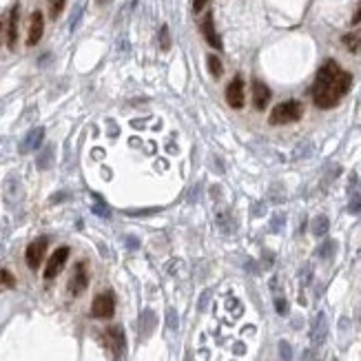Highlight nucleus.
I'll return each instance as SVG.
<instances>
[{"label":"nucleus","mask_w":361,"mask_h":361,"mask_svg":"<svg viewBox=\"0 0 361 361\" xmlns=\"http://www.w3.org/2000/svg\"><path fill=\"white\" fill-rule=\"evenodd\" d=\"M350 87H352L350 73L343 71L335 60H328L317 71V78H315V84L310 89V93H313V102L319 109H332L350 91Z\"/></svg>","instance_id":"1"},{"label":"nucleus","mask_w":361,"mask_h":361,"mask_svg":"<svg viewBox=\"0 0 361 361\" xmlns=\"http://www.w3.org/2000/svg\"><path fill=\"white\" fill-rule=\"evenodd\" d=\"M303 116V104L299 100H286L270 111V124H290Z\"/></svg>","instance_id":"2"},{"label":"nucleus","mask_w":361,"mask_h":361,"mask_svg":"<svg viewBox=\"0 0 361 361\" xmlns=\"http://www.w3.org/2000/svg\"><path fill=\"white\" fill-rule=\"evenodd\" d=\"M113 313H116V297H113L111 290L100 293L96 299H93V303H91V315H93V317L111 319V317H113Z\"/></svg>","instance_id":"3"},{"label":"nucleus","mask_w":361,"mask_h":361,"mask_svg":"<svg viewBox=\"0 0 361 361\" xmlns=\"http://www.w3.org/2000/svg\"><path fill=\"white\" fill-rule=\"evenodd\" d=\"M47 244H49L47 237H38V240H34L29 246H27L24 260H27V266H29L31 270L40 268V264H42V260H44V253H47Z\"/></svg>","instance_id":"4"},{"label":"nucleus","mask_w":361,"mask_h":361,"mask_svg":"<svg viewBox=\"0 0 361 361\" xmlns=\"http://www.w3.org/2000/svg\"><path fill=\"white\" fill-rule=\"evenodd\" d=\"M69 260V246H60L58 251H53V255L47 260V266H44V280H53L58 277L60 270L64 268Z\"/></svg>","instance_id":"5"},{"label":"nucleus","mask_w":361,"mask_h":361,"mask_svg":"<svg viewBox=\"0 0 361 361\" xmlns=\"http://www.w3.org/2000/svg\"><path fill=\"white\" fill-rule=\"evenodd\" d=\"M87 286H89L87 264H84V261H80V264H76L71 280H69V293H71L73 297H78V295L84 293V288H87Z\"/></svg>","instance_id":"6"},{"label":"nucleus","mask_w":361,"mask_h":361,"mask_svg":"<svg viewBox=\"0 0 361 361\" xmlns=\"http://www.w3.org/2000/svg\"><path fill=\"white\" fill-rule=\"evenodd\" d=\"M328 337V319L326 313H317L313 319V326H310V341L313 346H321Z\"/></svg>","instance_id":"7"},{"label":"nucleus","mask_w":361,"mask_h":361,"mask_svg":"<svg viewBox=\"0 0 361 361\" xmlns=\"http://www.w3.org/2000/svg\"><path fill=\"white\" fill-rule=\"evenodd\" d=\"M226 102L233 109H241L244 106V80L240 76L233 78L231 84L226 87Z\"/></svg>","instance_id":"8"},{"label":"nucleus","mask_w":361,"mask_h":361,"mask_svg":"<svg viewBox=\"0 0 361 361\" xmlns=\"http://www.w3.org/2000/svg\"><path fill=\"white\" fill-rule=\"evenodd\" d=\"M42 31H44V16L42 11H34L29 20V31H27V44L29 47L38 44L40 38H42Z\"/></svg>","instance_id":"9"},{"label":"nucleus","mask_w":361,"mask_h":361,"mask_svg":"<svg viewBox=\"0 0 361 361\" xmlns=\"http://www.w3.org/2000/svg\"><path fill=\"white\" fill-rule=\"evenodd\" d=\"M202 36L206 38V42L211 44L213 49H221V38H220V34H217V29H215V20H213L211 11H208V14L204 16V20H202Z\"/></svg>","instance_id":"10"},{"label":"nucleus","mask_w":361,"mask_h":361,"mask_svg":"<svg viewBox=\"0 0 361 361\" xmlns=\"http://www.w3.org/2000/svg\"><path fill=\"white\" fill-rule=\"evenodd\" d=\"M44 140V129L38 126V129H31L29 133L24 135V140L20 142V153H29V151H38L40 144Z\"/></svg>","instance_id":"11"},{"label":"nucleus","mask_w":361,"mask_h":361,"mask_svg":"<svg viewBox=\"0 0 361 361\" xmlns=\"http://www.w3.org/2000/svg\"><path fill=\"white\" fill-rule=\"evenodd\" d=\"M268 102H270V89L266 87L264 82L255 80L253 82V104H255V109L264 111Z\"/></svg>","instance_id":"12"},{"label":"nucleus","mask_w":361,"mask_h":361,"mask_svg":"<svg viewBox=\"0 0 361 361\" xmlns=\"http://www.w3.org/2000/svg\"><path fill=\"white\" fill-rule=\"evenodd\" d=\"M18 18H20V7L16 5L11 9L9 27H7V44H9V49H14L16 42H18Z\"/></svg>","instance_id":"13"},{"label":"nucleus","mask_w":361,"mask_h":361,"mask_svg":"<svg viewBox=\"0 0 361 361\" xmlns=\"http://www.w3.org/2000/svg\"><path fill=\"white\" fill-rule=\"evenodd\" d=\"M106 337H109L111 348H113L116 352H122V350H124V330H122L120 326L109 328V330H106Z\"/></svg>","instance_id":"14"},{"label":"nucleus","mask_w":361,"mask_h":361,"mask_svg":"<svg viewBox=\"0 0 361 361\" xmlns=\"http://www.w3.org/2000/svg\"><path fill=\"white\" fill-rule=\"evenodd\" d=\"M341 42L350 53H359L361 51V29L352 31V34H346L341 38Z\"/></svg>","instance_id":"15"},{"label":"nucleus","mask_w":361,"mask_h":361,"mask_svg":"<svg viewBox=\"0 0 361 361\" xmlns=\"http://www.w3.org/2000/svg\"><path fill=\"white\" fill-rule=\"evenodd\" d=\"M328 228H330V220H328L326 215H317L313 220V226H310V231H313V235L323 237L328 233Z\"/></svg>","instance_id":"16"},{"label":"nucleus","mask_w":361,"mask_h":361,"mask_svg":"<svg viewBox=\"0 0 361 361\" xmlns=\"http://www.w3.org/2000/svg\"><path fill=\"white\" fill-rule=\"evenodd\" d=\"M155 328V313L153 310H144L140 317V330H142V337H146L151 330Z\"/></svg>","instance_id":"17"},{"label":"nucleus","mask_w":361,"mask_h":361,"mask_svg":"<svg viewBox=\"0 0 361 361\" xmlns=\"http://www.w3.org/2000/svg\"><path fill=\"white\" fill-rule=\"evenodd\" d=\"M335 253H337V241H335V240H326L317 248V257H319V260H330Z\"/></svg>","instance_id":"18"},{"label":"nucleus","mask_w":361,"mask_h":361,"mask_svg":"<svg viewBox=\"0 0 361 361\" xmlns=\"http://www.w3.org/2000/svg\"><path fill=\"white\" fill-rule=\"evenodd\" d=\"M206 64H208V71H211L213 78H221V73H224V67H221V60L217 58V56H206Z\"/></svg>","instance_id":"19"},{"label":"nucleus","mask_w":361,"mask_h":361,"mask_svg":"<svg viewBox=\"0 0 361 361\" xmlns=\"http://www.w3.org/2000/svg\"><path fill=\"white\" fill-rule=\"evenodd\" d=\"M158 38H160V49H162V51H169L171 49V36H169V27H166V24L160 27Z\"/></svg>","instance_id":"20"},{"label":"nucleus","mask_w":361,"mask_h":361,"mask_svg":"<svg viewBox=\"0 0 361 361\" xmlns=\"http://www.w3.org/2000/svg\"><path fill=\"white\" fill-rule=\"evenodd\" d=\"M93 213H96V215H100V217H104V220H109V217H111V211L106 208L104 200L98 198V195H96V206H93Z\"/></svg>","instance_id":"21"},{"label":"nucleus","mask_w":361,"mask_h":361,"mask_svg":"<svg viewBox=\"0 0 361 361\" xmlns=\"http://www.w3.org/2000/svg\"><path fill=\"white\" fill-rule=\"evenodd\" d=\"M280 357L281 361H293V348L288 341H280Z\"/></svg>","instance_id":"22"},{"label":"nucleus","mask_w":361,"mask_h":361,"mask_svg":"<svg viewBox=\"0 0 361 361\" xmlns=\"http://www.w3.org/2000/svg\"><path fill=\"white\" fill-rule=\"evenodd\" d=\"M51 158H53V149L49 146V149H44L42 155L38 158V166H40V169H47L49 164H51Z\"/></svg>","instance_id":"23"},{"label":"nucleus","mask_w":361,"mask_h":361,"mask_svg":"<svg viewBox=\"0 0 361 361\" xmlns=\"http://www.w3.org/2000/svg\"><path fill=\"white\" fill-rule=\"evenodd\" d=\"M0 286H7V288H14L16 286L14 275H11L9 270H0Z\"/></svg>","instance_id":"24"},{"label":"nucleus","mask_w":361,"mask_h":361,"mask_svg":"<svg viewBox=\"0 0 361 361\" xmlns=\"http://www.w3.org/2000/svg\"><path fill=\"white\" fill-rule=\"evenodd\" d=\"M348 213H352V215H361V195H355V198L350 200V204H348Z\"/></svg>","instance_id":"25"},{"label":"nucleus","mask_w":361,"mask_h":361,"mask_svg":"<svg viewBox=\"0 0 361 361\" xmlns=\"http://www.w3.org/2000/svg\"><path fill=\"white\" fill-rule=\"evenodd\" d=\"M275 310L277 315H288V301L284 297H275Z\"/></svg>","instance_id":"26"},{"label":"nucleus","mask_w":361,"mask_h":361,"mask_svg":"<svg viewBox=\"0 0 361 361\" xmlns=\"http://www.w3.org/2000/svg\"><path fill=\"white\" fill-rule=\"evenodd\" d=\"M166 323H169V328L171 330H178V313H175L173 308L166 313Z\"/></svg>","instance_id":"27"},{"label":"nucleus","mask_w":361,"mask_h":361,"mask_svg":"<svg viewBox=\"0 0 361 361\" xmlns=\"http://www.w3.org/2000/svg\"><path fill=\"white\" fill-rule=\"evenodd\" d=\"M299 277H301V284H303V286H308V284H310V277H313V270H310V266H308V264H306V266H303V268H301V273H299Z\"/></svg>","instance_id":"28"},{"label":"nucleus","mask_w":361,"mask_h":361,"mask_svg":"<svg viewBox=\"0 0 361 361\" xmlns=\"http://www.w3.org/2000/svg\"><path fill=\"white\" fill-rule=\"evenodd\" d=\"M62 7H64V0H56V2H53V7H51V16H53V18H58L60 11H62Z\"/></svg>","instance_id":"29"},{"label":"nucleus","mask_w":361,"mask_h":361,"mask_svg":"<svg viewBox=\"0 0 361 361\" xmlns=\"http://www.w3.org/2000/svg\"><path fill=\"white\" fill-rule=\"evenodd\" d=\"M206 5H208V0H193V11H195V14H200V11H202Z\"/></svg>","instance_id":"30"},{"label":"nucleus","mask_w":361,"mask_h":361,"mask_svg":"<svg viewBox=\"0 0 361 361\" xmlns=\"http://www.w3.org/2000/svg\"><path fill=\"white\" fill-rule=\"evenodd\" d=\"M281 221H284V215H277V217H275V220H273V231H280V228H281Z\"/></svg>","instance_id":"31"},{"label":"nucleus","mask_w":361,"mask_h":361,"mask_svg":"<svg viewBox=\"0 0 361 361\" xmlns=\"http://www.w3.org/2000/svg\"><path fill=\"white\" fill-rule=\"evenodd\" d=\"M359 22H361V2H359V7H357L355 16H352V24H359Z\"/></svg>","instance_id":"32"},{"label":"nucleus","mask_w":361,"mask_h":361,"mask_svg":"<svg viewBox=\"0 0 361 361\" xmlns=\"http://www.w3.org/2000/svg\"><path fill=\"white\" fill-rule=\"evenodd\" d=\"M126 241H129V248H138V246H140V241L135 240V237H129Z\"/></svg>","instance_id":"33"},{"label":"nucleus","mask_w":361,"mask_h":361,"mask_svg":"<svg viewBox=\"0 0 361 361\" xmlns=\"http://www.w3.org/2000/svg\"><path fill=\"white\" fill-rule=\"evenodd\" d=\"M206 301H208V293H204V295H202V303H200V310H204V306H206Z\"/></svg>","instance_id":"34"},{"label":"nucleus","mask_w":361,"mask_h":361,"mask_svg":"<svg viewBox=\"0 0 361 361\" xmlns=\"http://www.w3.org/2000/svg\"><path fill=\"white\" fill-rule=\"evenodd\" d=\"M303 361H313V352H310V350L303 352Z\"/></svg>","instance_id":"35"},{"label":"nucleus","mask_w":361,"mask_h":361,"mask_svg":"<svg viewBox=\"0 0 361 361\" xmlns=\"http://www.w3.org/2000/svg\"><path fill=\"white\" fill-rule=\"evenodd\" d=\"M106 2H109V0H98V5H106Z\"/></svg>","instance_id":"36"},{"label":"nucleus","mask_w":361,"mask_h":361,"mask_svg":"<svg viewBox=\"0 0 361 361\" xmlns=\"http://www.w3.org/2000/svg\"><path fill=\"white\" fill-rule=\"evenodd\" d=\"M0 40H2V22H0Z\"/></svg>","instance_id":"37"}]
</instances>
